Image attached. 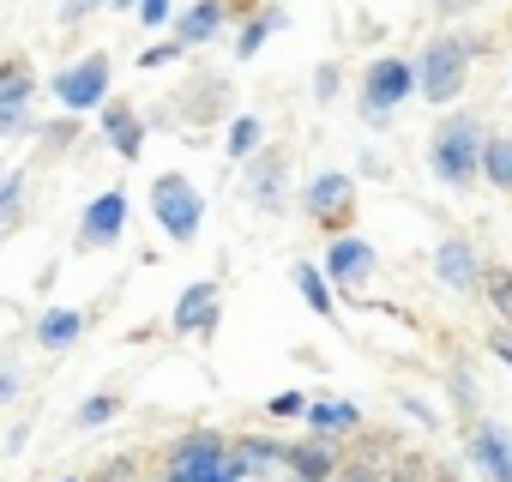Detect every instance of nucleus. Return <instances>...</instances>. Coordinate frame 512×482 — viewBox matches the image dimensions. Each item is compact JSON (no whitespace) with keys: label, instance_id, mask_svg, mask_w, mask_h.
<instances>
[{"label":"nucleus","instance_id":"obj_36","mask_svg":"<svg viewBox=\"0 0 512 482\" xmlns=\"http://www.w3.org/2000/svg\"><path fill=\"white\" fill-rule=\"evenodd\" d=\"M19 398V368H0V404Z\"/></svg>","mask_w":512,"mask_h":482},{"label":"nucleus","instance_id":"obj_17","mask_svg":"<svg viewBox=\"0 0 512 482\" xmlns=\"http://www.w3.org/2000/svg\"><path fill=\"white\" fill-rule=\"evenodd\" d=\"M284 25H290L284 7H253V13L241 19V31H235V61H253V55L266 49V37H278Z\"/></svg>","mask_w":512,"mask_h":482},{"label":"nucleus","instance_id":"obj_8","mask_svg":"<svg viewBox=\"0 0 512 482\" xmlns=\"http://www.w3.org/2000/svg\"><path fill=\"white\" fill-rule=\"evenodd\" d=\"M320 272H326V284H332V290H362V284L380 272V254H374V241H362V235L338 229V241H326Z\"/></svg>","mask_w":512,"mask_h":482},{"label":"nucleus","instance_id":"obj_40","mask_svg":"<svg viewBox=\"0 0 512 482\" xmlns=\"http://www.w3.org/2000/svg\"><path fill=\"white\" fill-rule=\"evenodd\" d=\"M440 482H458V476H440Z\"/></svg>","mask_w":512,"mask_h":482},{"label":"nucleus","instance_id":"obj_34","mask_svg":"<svg viewBox=\"0 0 512 482\" xmlns=\"http://www.w3.org/2000/svg\"><path fill=\"white\" fill-rule=\"evenodd\" d=\"M488 350H494V356L512 368V332H506V326H500V332H488Z\"/></svg>","mask_w":512,"mask_h":482},{"label":"nucleus","instance_id":"obj_6","mask_svg":"<svg viewBox=\"0 0 512 482\" xmlns=\"http://www.w3.org/2000/svg\"><path fill=\"white\" fill-rule=\"evenodd\" d=\"M109 79H115V61H109L103 49H85L79 61H67V67L55 73V103H61L67 115H97V109L109 103Z\"/></svg>","mask_w":512,"mask_h":482},{"label":"nucleus","instance_id":"obj_28","mask_svg":"<svg viewBox=\"0 0 512 482\" xmlns=\"http://www.w3.org/2000/svg\"><path fill=\"white\" fill-rule=\"evenodd\" d=\"M91 13H103V0H61V7H55V25H61V31H79Z\"/></svg>","mask_w":512,"mask_h":482},{"label":"nucleus","instance_id":"obj_9","mask_svg":"<svg viewBox=\"0 0 512 482\" xmlns=\"http://www.w3.org/2000/svg\"><path fill=\"white\" fill-rule=\"evenodd\" d=\"M302 211H308L320 229H344L350 211H356V175H344V169H320V175L302 187Z\"/></svg>","mask_w":512,"mask_h":482},{"label":"nucleus","instance_id":"obj_3","mask_svg":"<svg viewBox=\"0 0 512 482\" xmlns=\"http://www.w3.org/2000/svg\"><path fill=\"white\" fill-rule=\"evenodd\" d=\"M410 97H416V67H410V55H380V61H368V67H362L356 115H362L374 133H386Z\"/></svg>","mask_w":512,"mask_h":482},{"label":"nucleus","instance_id":"obj_2","mask_svg":"<svg viewBox=\"0 0 512 482\" xmlns=\"http://www.w3.org/2000/svg\"><path fill=\"white\" fill-rule=\"evenodd\" d=\"M482 139H488V127H482L476 115H464V109H452V115L428 133V169H434V181H440L446 193H464V187L482 181V175H476Z\"/></svg>","mask_w":512,"mask_h":482},{"label":"nucleus","instance_id":"obj_21","mask_svg":"<svg viewBox=\"0 0 512 482\" xmlns=\"http://www.w3.org/2000/svg\"><path fill=\"white\" fill-rule=\"evenodd\" d=\"M476 175L494 187V193H512V139H482V163H476Z\"/></svg>","mask_w":512,"mask_h":482},{"label":"nucleus","instance_id":"obj_26","mask_svg":"<svg viewBox=\"0 0 512 482\" xmlns=\"http://www.w3.org/2000/svg\"><path fill=\"white\" fill-rule=\"evenodd\" d=\"M115 410H121V398H115V392H97V398H85V404L73 410V422H79V428H103V422H115Z\"/></svg>","mask_w":512,"mask_h":482},{"label":"nucleus","instance_id":"obj_4","mask_svg":"<svg viewBox=\"0 0 512 482\" xmlns=\"http://www.w3.org/2000/svg\"><path fill=\"white\" fill-rule=\"evenodd\" d=\"M151 217H157V229L175 241V248H193V241H199V223H205V193H199V181H187L181 169H163V175L151 181Z\"/></svg>","mask_w":512,"mask_h":482},{"label":"nucleus","instance_id":"obj_30","mask_svg":"<svg viewBox=\"0 0 512 482\" xmlns=\"http://www.w3.org/2000/svg\"><path fill=\"white\" fill-rule=\"evenodd\" d=\"M187 49L175 43V37H163V43H151V49H139V73H151V67H169V61H181Z\"/></svg>","mask_w":512,"mask_h":482},{"label":"nucleus","instance_id":"obj_38","mask_svg":"<svg viewBox=\"0 0 512 482\" xmlns=\"http://www.w3.org/2000/svg\"><path fill=\"white\" fill-rule=\"evenodd\" d=\"M103 7H109V13H133V7H139V0H103Z\"/></svg>","mask_w":512,"mask_h":482},{"label":"nucleus","instance_id":"obj_35","mask_svg":"<svg viewBox=\"0 0 512 482\" xmlns=\"http://www.w3.org/2000/svg\"><path fill=\"white\" fill-rule=\"evenodd\" d=\"M452 386H458V404H476V380H470V368H458Z\"/></svg>","mask_w":512,"mask_h":482},{"label":"nucleus","instance_id":"obj_25","mask_svg":"<svg viewBox=\"0 0 512 482\" xmlns=\"http://www.w3.org/2000/svg\"><path fill=\"white\" fill-rule=\"evenodd\" d=\"M482 290H488V308L500 314V326L512 332V266H482Z\"/></svg>","mask_w":512,"mask_h":482},{"label":"nucleus","instance_id":"obj_16","mask_svg":"<svg viewBox=\"0 0 512 482\" xmlns=\"http://www.w3.org/2000/svg\"><path fill=\"white\" fill-rule=\"evenodd\" d=\"M284 464L296 470V482H332L338 476V446H332V434H314L308 446H290Z\"/></svg>","mask_w":512,"mask_h":482},{"label":"nucleus","instance_id":"obj_14","mask_svg":"<svg viewBox=\"0 0 512 482\" xmlns=\"http://www.w3.org/2000/svg\"><path fill=\"white\" fill-rule=\"evenodd\" d=\"M97 127H103V145H109L121 163H139V151H145V121H139L133 103L109 97V103L97 109Z\"/></svg>","mask_w":512,"mask_h":482},{"label":"nucleus","instance_id":"obj_20","mask_svg":"<svg viewBox=\"0 0 512 482\" xmlns=\"http://www.w3.org/2000/svg\"><path fill=\"white\" fill-rule=\"evenodd\" d=\"M296 290H302V302H308L320 320L338 314V296H332V284H326V272H320L314 260H296Z\"/></svg>","mask_w":512,"mask_h":482},{"label":"nucleus","instance_id":"obj_24","mask_svg":"<svg viewBox=\"0 0 512 482\" xmlns=\"http://www.w3.org/2000/svg\"><path fill=\"white\" fill-rule=\"evenodd\" d=\"M25 223V169H7L0 175V235Z\"/></svg>","mask_w":512,"mask_h":482},{"label":"nucleus","instance_id":"obj_7","mask_svg":"<svg viewBox=\"0 0 512 482\" xmlns=\"http://www.w3.org/2000/svg\"><path fill=\"white\" fill-rule=\"evenodd\" d=\"M428 272H434V284L452 290V296H482V254L470 248L464 235H440V241H434Z\"/></svg>","mask_w":512,"mask_h":482},{"label":"nucleus","instance_id":"obj_19","mask_svg":"<svg viewBox=\"0 0 512 482\" xmlns=\"http://www.w3.org/2000/svg\"><path fill=\"white\" fill-rule=\"evenodd\" d=\"M260 145H266V121H260V115H235V121H229V133H223V157H229V163H247Z\"/></svg>","mask_w":512,"mask_h":482},{"label":"nucleus","instance_id":"obj_37","mask_svg":"<svg viewBox=\"0 0 512 482\" xmlns=\"http://www.w3.org/2000/svg\"><path fill=\"white\" fill-rule=\"evenodd\" d=\"M332 482H386V476H374V470H338Z\"/></svg>","mask_w":512,"mask_h":482},{"label":"nucleus","instance_id":"obj_22","mask_svg":"<svg viewBox=\"0 0 512 482\" xmlns=\"http://www.w3.org/2000/svg\"><path fill=\"white\" fill-rule=\"evenodd\" d=\"M37 97V67L25 55H7L0 61V103H31Z\"/></svg>","mask_w":512,"mask_h":482},{"label":"nucleus","instance_id":"obj_1","mask_svg":"<svg viewBox=\"0 0 512 482\" xmlns=\"http://www.w3.org/2000/svg\"><path fill=\"white\" fill-rule=\"evenodd\" d=\"M482 55H488V37H476V31H464V37H452V31L428 37V43L410 55V67H416V97L434 103V109H452V103L464 97L470 67H476Z\"/></svg>","mask_w":512,"mask_h":482},{"label":"nucleus","instance_id":"obj_27","mask_svg":"<svg viewBox=\"0 0 512 482\" xmlns=\"http://www.w3.org/2000/svg\"><path fill=\"white\" fill-rule=\"evenodd\" d=\"M31 127H37L31 103H0V139H19V133H31Z\"/></svg>","mask_w":512,"mask_h":482},{"label":"nucleus","instance_id":"obj_32","mask_svg":"<svg viewBox=\"0 0 512 482\" xmlns=\"http://www.w3.org/2000/svg\"><path fill=\"white\" fill-rule=\"evenodd\" d=\"M266 410H272V416H308V392H278Z\"/></svg>","mask_w":512,"mask_h":482},{"label":"nucleus","instance_id":"obj_13","mask_svg":"<svg viewBox=\"0 0 512 482\" xmlns=\"http://www.w3.org/2000/svg\"><path fill=\"white\" fill-rule=\"evenodd\" d=\"M464 452H470V464H476L488 482H512V428L476 422V428L464 434Z\"/></svg>","mask_w":512,"mask_h":482},{"label":"nucleus","instance_id":"obj_29","mask_svg":"<svg viewBox=\"0 0 512 482\" xmlns=\"http://www.w3.org/2000/svg\"><path fill=\"white\" fill-rule=\"evenodd\" d=\"M133 19H139L145 31H169V19H175V0H139V7H133Z\"/></svg>","mask_w":512,"mask_h":482},{"label":"nucleus","instance_id":"obj_39","mask_svg":"<svg viewBox=\"0 0 512 482\" xmlns=\"http://www.w3.org/2000/svg\"><path fill=\"white\" fill-rule=\"evenodd\" d=\"M61 482H79V476H61Z\"/></svg>","mask_w":512,"mask_h":482},{"label":"nucleus","instance_id":"obj_15","mask_svg":"<svg viewBox=\"0 0 512 482\" xmlns=\"http://www.w3.org/2000/svg\"><path fill=\"white\" fill-rule=\"evenodd\" d=\"M169 326H175L181 338H205V332H217V278H193V284L181 290Z\"/></svg>","mask_w":512,"mask_h":482},{"label":"nucleus","instance_id":"obj_23","mask_svg":"<svg viewBox=\"0 0 512 482\" xmlns=\"http://www.w3.org/2000/svg\"><path fill=\"white\" fill-rule=\"evenodd\" d=\"M308 422H314V434L338 440V428H362V410L350 398H320V404H308Z\"/></svg>","mask_w":512,"mask_h":482},{"label":"nucleus","instance_id":"obj_5","mask_svg":"<svg viewBox=\"0 0 512 482\" xmlns=\"http://www.w3.org/2000/svg\"><path fill=\"white\" fill-rule=\"evenodd\" d=\"M163 482H241L235 464H229V440L211 434V428H193L169 446L163 458Z\"/></svg>","mask_w":512,"mask_h":482},{"label":"nucleus","instance_id":"obj_18","mask_svg":"<svg viewBox=\"0 0 512 482\" xmlns=\"http://www.w3.org/2000/svg\"><path fill=\"white\" fill-rule=\"evenodd\" d=\"M79 332H85V314H79V308H49V314L37 320V332H31V338H37L43 350H55V356H61V350H73V344H79Z\"/></svg>","mask_w":512,"mask_h":482},{"label":"nucleus","instance_id":"obj_31","mask_svg":"<svg viewBox=\"0 0 512 482\" xmlns=\"http://www.w3.org/2000/svg\"><path fill=\"white\" fill-rule=\"evenodd\" d=\"M338 85H344L338 61H320V67H314V97H320V103H338Z\"/></svg>","mask_w":512,"mask_h":482},{"label":"nucleus","instance_id":"obj_12","mask_svg":"<svg viewBox=\"0 0 512 482\" xmlns=\"http://www.w3.org/2000/svg\"><path fill=\"white\" fill-rule=\"evenodd\" d=\"M223 25H229V0H187V7H175V19H169V37L181 49H205V43L223 37Z\"/></svg>","mask_w":512,"mask_h":482},{"label":"nucleus","instance_id":"obj_10","mask_svg":"<svg viewBox=\"0 0 512 482\" xmlns=\"http://www.w3.org/2000/svg\"><path fill=\"white\" fill-rule=\"evenodd\" d=\"M241 169H247V181H241V199H247L253 211H266V217L290 211V199H284V193H290V187H284L290 163H284L278 151H266V145H260V151H253V157H247Z\"/></svg>","mask_w":512,"mask_h":482},{"label":"nucleus","instance_id":"obj_11","mask_svg":"<svg viewBox=\"0 0 512 482\" xmlns=\"http://www.w3.org/2000/svg\"><path fill=\"white\" fill-rule=\"evenodd\" d=\"M127 235V187H103L85 211H79V248H115Z\"/></svg>","mask_w":512,"mask_h":482},{"label":"nucleus","instance_id":"obj_33","mask_svg":"<svg viewBox=\"0 0 512 482\" xmlns=\"http://www.w3.org/2000/svg\"><path fill=\"white\" fill-rule=\"evenodd\" d=\"M476 0H428V13H440V19H458V13H470Z\"/></svg>","mask_w":512,"mask_h":482}]
</instances>
